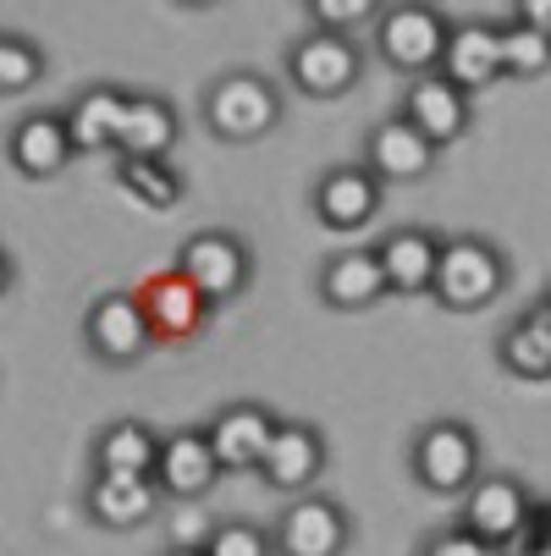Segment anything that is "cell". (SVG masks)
Instances as JSON below:
<instances>
[{
    "label": "cell",
    "instance_id": "18",
    "mask_svg": "<svg viewBox=\"0 0 551 556\" xmlns=\"http://www.w3.org/2000/svg\"><path fill=\"white\" fill-rule=\"evenodd\" d=\"M441 243L447 231L436 226H419V220H398L375 237V254L386 265V281L398 298H430L436 287V270H441Z\"/></svg>",
    "mask_w": 551,
    "mask_h": 556
},
{
    "label": "cell",
    "instance_id": "28",
    "mask_svg": "<svg viewBox=\"0 0 551 556\" xmlns=\"http://www.w3.org/2000/svg\"><path fill=\"white\" fill-rule=\"evenodd\" d=\"M497 34H502V66H508V77H546L551 72V34H540L535 23H524L513 7L497 17Z\"/></svg>",
    "mask_w": 551,
    "mask_h": 556
},
{
    "label": "cell",
    "instance_id": "32",
    "mask_svg": "<svg viewBox=\"0 0 551 556\" xmlns=\"http://www.w3.org/2000/svg\"><path fill=\"white\" fill-rule=\"evenodd\" d=\"M513 556H551V496H535L529 523L513 540Z\"/></svg>",
    "mask_w": 551,
    "mask_h": 556
},
{
    "label": "cell",
    "instance_id": "27",
    "mask_svg": "<svg viewBox=\"0 0 551 556\" xmlns=\"http://www.w3.org/2000/svg\"><path fill=\"white\" fill-rule=\"evenodd\" d=\"M45 72H50V50L34 34L0 28V94H7V100L28 94L34 84H45Z\"/></svg>",
    "mask_w": 551,
    "mask_h": 556
},
{
    "label": "cell",
    "instance_id": "16",
    "mask_svg": "<svg viewBox=\"0 0 551 556\" xmlns=\"http://www.w3.org/2000/svg\"><path fill=\"white\" fill-rule=\"evenodd\" d=\"M441 77L452 89H463L468 100L491 94L508 66H502V34H497V17H452V39H447V55H441Z\"/></svg>",
    "mask_w": 551,
    "mask_h": 556
},
{
    "label": "cell",
    "instance_id": "9",
    "mask_svg": "<svg viewBox=\"0 0 551 556\" xmlns=\"http://www.w3.org/2000/svg\"><path fill=\"white\" fill-rule=\"evenodd\" d=\"M276 556H348L353 551V513L331 491L292 496L276 518Z\"/></svg>",
    "mask_w": 551,
    "mask_h": 556
},
{
    "label": "cell",
    "instance_id": "10",
    "mask_svg": "<svg viewBox=\"0 0 551 556\" xmlns=\"http://www.w3.org/2000/svg\"><path fill=\"white\" fill-rule=\"evenodd\" d=\"M326 468H331V441L326 430L314 425V419H281L265 463H260V485L276 491V496H309V491H321L326 480Z\"/></svg>",
    "mask_w": 551,
    "mask_h": 556
},
{
    "label": "cell",
    "instance_id": "11",
    "mask_svg": "<svg viewBox=\"0 0 551 556\" xmlns=\"http://www.w3.org/2000/svg\"><path fill=\"white\" fill-rule=\"evenodd\" d=\"M529 513H535V491L524 485V473H513V468H486L480 485L458 502V523L475 529L491 545H502L508 556H513V540L529 523Z\"/></svg>",
    "mask_w": 551,
    "mask_h": 556
},
{
    "label": "cell",
    "instance_id": "15",
    "mask_svg": "<svg viewBox=\"0 0 551 556\" xmlns=\"http://www.w3.org/2000/svg\"><path fill=\"white\" fill-rule=\"evenodd\" d=\"M314 298L331 314H370L380 298H391V281H386L375 243H353V249L326 254L321 270H314Z\"/></svg>",
    "mask_w": 551,
    "mask_h": 556
},
{
    "label": "cell",
    "instance_id": "31",
    "mask_svg": "<svg viewBox=\"0 0 551 556\" xmlns=\"http://www.w3.org/2000/svg\"><path fill=\"white\" fill-rule=\"evenodd\" d=\"M414 556H508V551H502V545H491V540H480L475 529H463V523L452 518V523L425 529V534H419V545H414Z\"/></svg>",
    "mask_w": 551,
    "mask_h": 556
},
{
    "label": "cell",
    "instance_id": "23",
    "mask_svg": "<svg viewBox=\"0 0 551 556\" xmlns=\"http://www.w3.org/2000/svg\"><path fill=\"white\" fill-rule=\"evenodd\" d=\"M177 143H183V111L172 105V94H161V89H133L127 122H122V143H116V161H172Z\"/></svg>",
    "mask_w": 551,
    "mask_h": 556
},
{
    "label": "cell",
    "instance_id": "4",
    "mask_svg": "<svg viewBox=\"0 0 551 556\" xmlns=\"http://www.w3.org/2000/svg\"><path fill=\"white\" fill-rule=\"evenodd\" d=\"M447 39H452V17L441 7H430V0H391L380 23L370 28V55L386 72H403L414 84V77L441 72Z\"/></svg>",
    "mask_w": 551,
    "mask_h": 556
},
{
    "label": "cell",
    "instance_id": "19",
    "mask_svg": "<svg viewBox=\"0 0 551 556\" xmlns=\"http://www.w3.org/2000/svg\"><path fill=\"white\" fill-rule=\"evenodd\" d=\"M221 457H215V441L204 425H183V430H166V446H161V463H154V485H161L166 502H204L221 480Z\"/></svg>",
    "mask_w": 551,
    "mask_h": 556
},
{
    "label": "cell",
    "instance_id": "12",
    "mask_svg": "<svg viewBox=\"0 0 551 556\" xmlns=\"http://www.w3.org/2000/svg\"><path fill=\"white\" fill-rule=\"evenodd\" d=\"M386 204V182L364 161H337L309 182V210L326 231H364Z\"/></svg>",
    "mask_w": 551,
    "mask_h": 556
},
{
    "label": "cell",
    "instance_id": "5",
    "mask_svg": "<svg viewBox=\"0 0 551 556\" xmlns=\"http://www.w3.org/2000/svg\"><path fill=\"white\" fill-rule=\"evenodd\" d=\"M364 66H370V45L353 39V34H326V28H303L281 50V77H287V89H298L303 100H342V94H353Z\"/></svg>",
    "mask_w": 551,
    "mask_h": 556
},
{
    "label": "cell",
    "instance_id": "26",
    "mask_svg": "<svg viewBox=\"0 0 551 556\" xmlns=\"http://www.w3.org/2000/svg\"><path fill=\"white\" fill-rule=\"evenodd\" d=\"M116 188L143 210H177L188 199V177L172 161H116Z\"/></svg>",
    "mask_w": 551,
    "mask_h": 556
},
{
    "label": "cell",
    "instance_id": "34",
    "mask_svg": "<svg viewBox=\"0 0 551 556\" xmlns=\"http://www.w3.org/2000/svg\"><path fill=\"white\" fill-rule=\"evenodd\" d=\"M154 556H204V545H166V551H154Z\"/></svg>",
    "mask_w": 551,
    "mask_h": 556
},
{
    "label": "cell",
    "instance_id": "30",
    "mask_svg": "<svg viewBox=\"0 0 551 556\" xmlns=\"http://www.w3.org/2000/svg\"><path fill=\"white\" fill-rule=\"evenodd\" d=\"M380 0H309L303 7V17H309V28H326V34H353L359 39V28L370 34L375 23H380Z\"/></svg>",
    "mask_w": 551,
    "mask_h": 556
},
{
    "label": "cell",
    "instance_id": "8",
    "mask_svg": "<svg viewBox=\"0 0 551 556\" xmlns=\"http://www.w3.org/2000/svg\"><path fill=\"white\" fill-rule=\"evenodd\" d=\"M133 292H138V303L149 314V331H154L161 348H193L210 331V320H215V303L177 265H161V270L138 276Z\"/></svg>",
    "mask_w": 551,
    "mask_h": 556
},
{
    "label": "cell",
    "instance_id": "1",
    "mask_svg": "<svg viewBox=\"0 0 551 556\" xmlns=\"http://www.w3.org/2000/svg\"><path fill=\"white\" fill-rule=\"evenodd\" d=\"M287 122V94L260 66H226L199 89V127L215 143H265Z\"/></svg>",
    "mask_w": 551,
    "mask_h": 556
},
{
    "label": "cell",
    "instance_id": "13",
    "mask_svg": "<svg viewBox=\"0 0 551 556\" xmlns=\"http://www.w3.org/2000/svg\"><path fill=\"white\" fill-rule=\"evenodd\" d=\"M281 419H287V414L265 408L260 396H231V403H221V408L204 419L221 468H226V473H260V463H265V452H271Z\"/></svg>",
    "mask_w": 551,
    "mask_h": 556
},
{
    "label": "cell",
    "instance_id": "2",
    "mask_svg": "<svg viewBox=\"0 0 551 556\" xmlns=\"http://www.w3.org/2000/svg\"><path fill=\"white\" fill-rule=\"evenodd\" d=\"M513 287V260L497 237L486 231H447L441 243V270H436V308L447 314H480L491 303H502Z\"/></svg>",
    "mask_w": 551,
    "mask_h": 556
},
{
    "label": "cell",
    "instance_id": "6",
    "mask_svg": "<svg viewBox=\"0 0 551 556\" xmlns=\"http://www.w3.org/2000/svg\"><path fill=\"white\" fill-rule=\"evenodd\" d=\"M77 337H84V353L100 364V369H138L154 348V331H149V314L138 303L133 287H105L89 298L84 308V326H77Z\"/></svg>",
    "mask_w": 551,
    "mask_h": 556
},
{
    "label": "cell",
    "instance_id": "33",
    "mask_svg": "<svg viewBox=\"0 0 551 556\" xmlns=\"http://www.w3.org/2000/svg\"><path fill=\"white\" fill-rule=\"evenodd\" d=\"M524 23H535L540 34H551V0H518V7H513Z\"/></svg>",
    "mask_w": 551,
    "mask_h": 556
},
{
    "label": "cell",
    "instance_id": "25",
    "mask_svg": "<svg viewBox=\"0 0 551 556\" xmlns=\"http://www.w3.org/2000/svg\"><path fill=\"white\" fill-rule=\"evenodd\" d=\"M497 364L502 375L524 380V386H546L551 380V308H518L513 320L497 331Z\"/></svg>",
    "mask_w": 551,
    "mask_h": 556
},
{
    "label": "cell",
    "instance_id": "21",
    "mask_svg": "<svg viewBox=\"0 0 551 556\" xmlns=\"http://www.w3.org/2000/svg\"><path fill=\"white\" fill-rule=\"evenodd\" d=\"M161 507H166L161 485L143 480V473H89V485H84V513H89V523L105 529V534L143 529Z\"/></svg>",
    "mask_w": 551,
    "mask_h": 556
},
{
    "label": "cell",
    "instance_id": "22",
    "mask_svg": "<svg viewBox=\"0 0 551 556\" xmlns=\"http://www.w3.org/2000/svg\"><path fill=\"white\" fill-rule=\"evenodd\" d=\"M127 100H133L127 84H84V89H72L61 116L72 127L77 154H116L122 122H127Z\"/></svg>",
    "mask_w": 551,
    "mask_h": 556
},
{
    "label": "cell",
    "instance_id": "3",
    "mask_svg": "<svg viewBox=\"0 0 551 556\" xmlns=\"http://www.w3.org/2000/svg\"><path fill=\"white\" fill-rule=\"evenodd\" d=\"M409 473L425 496H452L463 502L468 491L480 485L486 473V441L480 430L458 419V414H436L409 435Z\"/></svg>",
    "mask_w": 551,
    "mask_h": 556
},
{
    "label": "cell",
    "instance_id": "17",
    "mask_svg": "<svg viewBox=\"0 0 551 556\" xmlns=\"http://www.w3.org/2000/svg\"><path fill=\"white\" fill-rule=\"evenodd\" d=\"M77 161V143L61 111H23L7 127V166L28 182H55Z\"/></svg>",
    "mask_w": 551,
    "mask_h": 556
},
{
    "label": "cell",
    "instance_id": "14",
    "mask_svg": "<svg viewBox=\"0 0 551 556\" xmlns=\"http://www.w3.org/2000/svg\"><path fill=\"white\" fill-rule=\"evenodd\" d=\"M441 154H447V149H436L414 122H403L398 111H391V116L370 122V132H364V154H359V161H364L386 188H414V182H425V177L441 166Z\"/></svg>",
    "mask_w": 551,
    "mask_h": 556
},
{
    "label": "cell",
    "instance_id": "35",
    "mask_svg": "<svg viewBox=\"0 0 551 556\" xmlns=\"http://www.w3.org/2000/svg\"><path fill=\"white\" fill-rule=\"evenodd\" d=\"M540 303H546V308H551V292H546V298H540Z\"/></svg>",
    "mask_w": 551,
    "mask_h": 556
},
{
    "label": "cell",
    "instance_id": "20",
    "mask_svg": "<svg viewBox=\"0 0 551 556\" xmlns=\"http://www.w3.org/2000/svg\"><path fill=\"white\" fill-rule=\"evenodd\" d=\"M398 116L414 122L436 149H452L468 138V127H475V100H468L463 89H452L441 72L430 77H414V84L398 94Z\"/></svg>",
    "mask_w": 551,
    "mask_h": 556
},
{
    "label": "cell",
    "instance_id": "29",
    "mask_svg": "<svg viewBox=\"0 0 551 556\" xmlns=\"http://www.w3.org/2000/svg\"><path fill=\"white\" fill-rule=\"evenodd\" d=\"M199 545H204V556H276V529L238 513V518L210 523V534Z\"/></svg>",
    "mask_w": 551,
    "mask_h": 556
},
{
    "label": "cell",
    "instance_id": "24",
    "mask_svg": "<svg viewBox=\"0 0 551 556\" xmlns=\"http://www.w3.org/2000/svg\"><path fill=\"white\" fill-rule=\"evenodd\" d=\"M166 430H154L149 419H111L95 430L89 441V473H143L154 480V463H161Z\"/></svg>",
    "mask_w": 551,
    "mask_h": 556
},
{
    "label": "cell",
    "instance_id": "7",
    "mask_svg": "<svg viewBox=\"0 0 551 556\" xmlns=\"http://www.w3.org/2000/svg\"><path fill=\"white\" fill-rule=\"evenodd\" d=\"M215 308L238 303L249 287H254V249L238 226H199L183 237V249L172 260Z\"/></svg>",
    "mask_w": 551,
    "mask_h": 556
}]
</instances>
